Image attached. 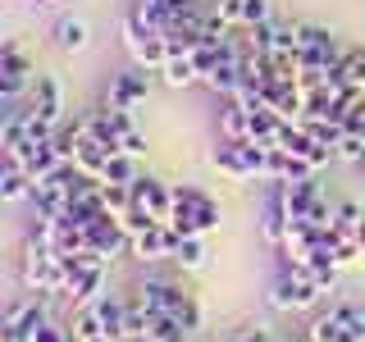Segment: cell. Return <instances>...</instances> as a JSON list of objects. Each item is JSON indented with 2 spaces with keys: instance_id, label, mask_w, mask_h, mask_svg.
Instances as JSON below:
<instances>
[{
  "instance_id": "cell-1",
  "label": "cell",
  "mask_w": 365,
  "mask_h": 342,
  "mask_svg": "<svg viewBox=\"0 0 365 342\" xmlns=\"http://www.w3.org/2000/svg\"><path fill=\"white\" fill-rule=\"evenodd\" d=\"M169 228H178L182 237H205L210 228H220V201L205 197L201 187H174V210H169Z\"/></svg>"
},
{
  "instance_id": "cell-2",
  "label": "cell",
  "mask_w": 365,
  "mask_h": 342,
  "mask_svg": "<svg viewBox=\"0 0 365 342\" xmlns=\"http://www.w3.org/2000/svg\"><path fill=\"white\" fill-rule=\"evenodd\" d=\"M319 296H324V292L315 288L311 269H306L302 260L283 256L279 274H274V283H269V306H274V311H306V306H315Z\"/></svg>"
},
{
  "instance_id": "cell-3",
  "label": "cell",
  "mask_w": 365,
  "mask_h": 342,
  "mask_svg": "<svg viewBox=\"0 0 365 342\" xmlns=\"http://www.w3.org/2000/svg\"><path fill=\"white\" fill-rule=\"evenodd\" d=\"M123 46H128V55L142 68H151V73H160V68L169 64V41H165V32L142 14V5L123 19Z\"/></svg>"
},
{
  "instance_id": "cell-4",
  "label": "cell",
  "mask_w": 365,
  "mask_h": 342,
  "mask_svg": "<svg viewBox=\"0 0 365 342\" xmlns=\"http://www.w3.org/2000/svg\"><path fill=\"white\" fill-rule=\"evenodd\" d=\"M137 296H142L151 311H165V315H174L187 333H197L201 328V306H197V296H192L187 288H178V283H169V279H146L142 288H137Z\"/></svg>"
},
{
  "instance_id": "cell-5",
  "label": "cell",
  "mask_w": 365,
  "mask_h": 342,
  "mask_svg": "<svg viewBox=\"0 0 365 342\" xmlns=\"http://www.w3.org/2000/svg\"><path fill=\"white\" fill-rule=\"evenodd\" d=\"M23 283H28L32 292H41V296L64 292V260L46 242H37V237L28 242V256H23Z\"/></svg>"
},
{
  "instance_id": "cell-6",
  "label": "cell",
  "mask_w": 365,
  "mask_h": 342,
  "mask_svg": "<svg viewBox=\"0 0 365 342\" xmlns=\"http://www.w3.org/2000/svg\"><path fill=\"white\" fill-rule=\"evenodd\" d=\"M265 160H269V146L260 142H224L210 155V165L228 178H265Z\"/></svg>"
},
{
  "instance_id": "cell-7",
  "label": "cell",
  "mask_w": 365,
  "mask_h": 342,
  "mask_svg": "<svg viewBox=\"0 0 365 342\" xmlns=\"http://www.w3.org/2000/svg\"><path fill=\"white\" fill-rule=\"evenodd\" d=\"M274 146H283V151H288V155L306 160V165H311L315 174H319V169L329 165V160H338L334 151H329V146H319L315 137L302 128V123H283V128H279V137H274Z\"/></svg>"
},
{
  "instance_id": "cell-8",
  "label": "cell",
  "mask_w": 365,
  "mask_h": 342,
  "mask_svg": "<svg viewBox=\"0 0 365 342\" xmlns=\"http://www.w3.org/2000/svg\"><path fill=\"white\" fill-rule=\"evenodd\" d=\"M23 87H32V64L14 41H5L0 46V96H5V105H14Z\"/></svg>"
},
{
  "instance_id": "cell-9",
  "label": "cell",
  "mask_w": 365,
  "mask_h": 342,
  "mask_svg": "<svg viewBox=\"0 0 365 342\" xmlns=\"http://www.w3.org/2000/svg\"><path fill=\"white\" fill-rule=\"evenodd\" d=\"M106 265H110L106 256H96V251H87V265L78 269L73 279H68L64 296H68V301L78 306V311H83V306H91V301L101 296V288H106Z\"/></svg>"
},
{
  "instance_id": "cell-10",
  "label": "cell",
  "mask_w": 365,
  "mask_h": 342,
  "mask_svg": "<svg viewBox=\"0 0 365 342\" xmlns=\"http://www.w3.org/2000/svg\"><path fill=\"white\" fill-rule=\"evenodd\" d=\"M128 192H133L137 210H146V214H155L160 224H169V210H174V182H160L151 174H142Z\"/></svg>"
},
{
  "instance_id": "cell-11",
  "label": "cell",
  "mask_w": 365,
  "mask_h": 342,
  "mask_svg": "<svg viewBox=\"0 0 365 342\" xmlns=\"http://www.w3.org/2000/svg\"><path fill=\"white\" fill-rule=\"evenodd\" d=\"M324 197L319 192L315 174L311 178H297V182H279V201H283V214H288V224H306L315 210V201Z\"/></svg>"
},
{
  "instance_id": "cell-12",
  "label": "cell",
  "mask_w": 365,
  "mask_h": 342,
  "mask_svg": "<svg viewBox=\"0 0 365 342\" xmlns=\"http://www.w3.org/2000/svg\"><path fill=\"white\" fill-rule=\"evenodd\" d=\"M146 91H151V68H128V73H119L106 91V110H133L137 100H146Z\"/></svg>"
},
{
  "instance_id": "cell-13",
  "label": "cell",
  "mask_w": 365,
  "mask_h": 342,
  "mask_svg": "<svg viewBox=\"0 0 365 342\" xmlns=\"http://www.w3.org/2000/svg\"><path fill=\"white\" fill-rule=\"evenodd\" d=\"M178 247H182V233H178V228H169V224H155L151 228V233H142V237H133V256L137 260H142V265H146V260H174L178 256Z\"/></svg>"
},
{
  "instance_id": "cell-14",
  "label": "cell",
  "mask_w": 365,
  "mask_h": 342,
  "mask_svg": "<svg viewBox=\"0 0 365 342\" xmlns=\"http://www.w3.org/2000/svg\"><path fill=\"white\" fill-rule=\"evenodd\" d=\"M83 233H87V251H96V256H106V260H114L123 247H133V237L123 233V224L114 219L110 210L101 214V219L91 224V228H83Z\"/></svg>"
},
{
  "instance_id": "cell-15",
  "label": "cell",
  "mask_w": 365,
  "mask_h": 342,
  "mask_svg": "<svg viewBox=\"0 0 365 342\" xmlns=\"http://www.w3.org/2000/svg\"><path fill=\"white\" fill-rule=\"evenodd\" d=\"M46 324V296H37V301H19L14 311H9L5 319V333H0V342H32V333Z\"/></svg>"
},
{
  "instance_id": "cell-16",
  "label": "cell",
  "mask_w": 365,
  "mask_h": 342,
  "mask_svg": "<svg viewBox=\"0 0 365 342\" xmlns=\"http://www.w3.org/2000/svg\"><path fill=\"white\" fill-rule=\"evenodd\" d=\"M32 114L37 119H46L51 128H60L64 123V100H60V83L55 78H32Z\"/></svg>"
},
{
  "instance_id": "cell-17",
  "label": "cell",
  "mask_w": 365,
  "mask_h": 342,
  "mask_svg": "<svg viewBox=\"0 0 365 342\" xmlns=\"http://www.w3.org/2000/svg\"><path fill=\"white\" fill-rule=\"evenodd\" d=\"M110 155H114V151H106L96 137H83V142H78V151H73V165L83 169L87 178L101 182V174H106V165H110Z\"/></svg>"
},
{
  "instance_id": "cell-18",
  "label": "cell",
  "mask_w": 365,
  "mask_h": 342,
  "mask_svg": "<svg viewBox=\"0 0 365 342\" xmlns=\"http://www.w3.org/2000/svg\"><path fill=\"white\" fill-rule=\"evenodd\" d=\"M32 187H37V182H32V174L28 169H19V165H9L5 160V174H0V201H32Z\"/></svg>"
},
{
  "instance_id": "cell-19",
  "label": "cell",
  "mask_w": 365,
  "mask_h": 342,
  "mask_svg": "<svg viewBox=\"0 0 365 342\" xmlns=\"http://www.w3.org/2000/svg\"><path fill=\"white\" fill-rule=\"evenodd\" d=\"M220 133L224 142H251V110L242 100H228V110L220 114Z\"/></svg>"
},
{
  "instance_id": "cell-20",
  "label": "cell",
  "mask_w": 365,
  "mask_h": 342,
  "mask_svg": "<svg viewBox=\"0 0 365 342\" xmlns=\"http://www.w3.org/2000/svg\"><path fill=\"white\" fill-rule=\"evenodd\" d=\"M260 233H265L269 247H283V237H288V214H283V201L279 192L265 201V214H260Z\"/></svg>"
},
{
  "instance_id": "cell-21",
  "label": "cell",
  "mask_w": 365,
  "mask_h": 342,
  "mask_svg": "<svg viewBox=\"0 0 365 342\" xmlns=\"http://www.w3.org/2000/svg\"><path fill=\"white\" fill-rule=\"evenodd\" d=\"M146 338H160V342H187V328H182L174 315L151 311V306H146Z\"/></svg>"
},
{
  "instance_id": "cell-22",
  "label": "cell",
  "mask_w": 365,
  "mask_h": 342,
  "mask_svg": "<svg viewBox=\"0 0 365 342\" xmlns=\"http://www.w3.org/2000/svg\"><path fill=\"white\" fill-rule=\"evenodd\" d=\"M137 178H142V174H137V160L119 151V155H110L106 174H101V187H133Z\"/></svg>"
},
{
  "instance_id": "cell-23",
  "label": "cell",
  "mask_w": 365,
  "mask_h": 342,
  "mask_svg": "<svg viewBox=\"0 0 365 342\" xmlns=\"http://www.w3.org/2000/svg\"><path fill=\"white\" fill-rule=\"evenodd\" d=\"M55 46L68 51V55L83 51V46H87V23L83 19H60V23H55Z\"/></svg>"
},
{
  "instance_id": "cell-24",
  "label": "cell",
  "mask_w": 365,
  "mask_h": 342,
  "mask_svg": "<svg viewBox=\"0 0 365 342\" xmlns=\"http://www.w3.org/2000/svg\"><path fill=\"white\" fill-rule=\"evenodd\" d=\"M160 73H165L169 87H192V83H201V73H197V64H192V55H174V60L160 68Z\"/></svg>"
},
{
  "instance_id": "cell-25",
  "label": "cell",
  "mask_w": 365,
  "mask_h": 342,
  "mask_svg": "<svg viewBox=\"0 0 365 342\" xmlns=\"http://www.w3.org/2000/svg\"><path fill=\"white\" fill-rule=\"evenodd\" d=\"M361 224H365V214H361V205H356V201L334 205V233H338V237H356V233H361Z\"/></svg>"
},
{
  "instance_id": "cell-26",
  "label": "cell",
  "mask_w": 365,
  "mask_h": 342,
  "mask_svg": "<svg viewBox=\"0 0 365 342\" xmlns=\"http://www.w3.org/2000/svg\"><path fill=\"white\" fill-rule=\"evenodd\" d=\"M73 338H78V342H96V338H106V328H101V319H96V311H91V306H83V311L73 315Z\"/></svg>"
},
{
  "instance_id": "cell-27",
  "label": "cell",
  "mask_w": 365,
  "mask_h": 342,
  "mask_svg": "<svg viewBox=\"0 0 365 342\" xmlns=\"http://www.w3.org/2000/svg\"><path fill=\"white\" fill-rule=\"evenodd\" d=\"M174 265H182V269H201V265H205V247H201V237H182Z\"/></svg>"
},
{
  "instance_id": "cell-28",
  "label": "cell",
  "mask_w": 365,
  "mask_h": 342,
  "mask_svg": "<svg viewBox=\"0 0 365 342\" xmlns=\"http://www.w3.org/2000/svg\"><path fill=\"white\" fill-rule=\"evenodd\" d=\"M101 197H106V210L114 219H123V214L133 210V192L128 187H101Z\"/></svg>"
},
{
  "instance_id": "cell-29",
  "label": "cell",
  "mask_w": 365,
  "mask_h": 342,
  "mask_svg": "<svg viewBox=\"0 0 365 342\" xmlns=\"http://www.w3.org/2000/svg\"><path fill=\"white\" fill-rule=\"evenodd\" d=\"M338 160H347V165H361L365 160V137H342V146H338Z\"/></svg>"
},
{
  "instance_id": "cell-30",
  "label": "cell",
  "mask_w": 365,
  "mask_h": 342,
  "mask_svg": "<svg viewBox=\"0 0 365 342\" xmlns=\"http://www.w3.org/2000/svg\"><path fill=\"white\" fill-rule=\"evenodd\" d=\"M32 342H68V333H64V328H55L51 319H46V324L37 328V333H32Z\"/></svg>"
},
{
  "instance_id": "cell-31",
  "label": "cell",
  "mask_w": 365,
  "mask_h": 342,
  "mask_svg": "<svg viewBox=\"0 0 365 342\" xmlns=\"http://www.w3.org/2000/svg\"><path fill=\"white\" fill-rule=\"evenodd\" d=\"M356 242H361V251H365V224H361V233H356Z\"/></svg>"
}]
</instances>
